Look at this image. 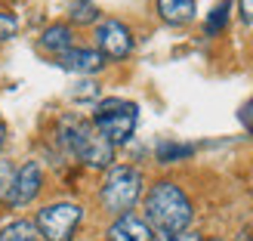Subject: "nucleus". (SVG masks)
<instances>
[{
	"label": "nucleus",
	"mask_w": 253,
	"mask_h": 241,
	"mask_svg": "<svg viewBox=\"0 0 253 241\" xmlns=\"http://www.w3.org/2000/svg\"><path fill=\"white\" fill-rule=\"evenodd\" d=\"M192 201L176 183L158 180L145 192V223L155 232H185L192 226Z\"/></svg>",
	"instance_id": "obj_1"
},
{
	"label": "nucleus",
	"mask_w": 253,
	"mask_h": 241,
	"mask_svg": "<svg viewBox=\"0 0 253 241\" xmlns=\"http://www.w3.org/2000/svg\"><path fill=\"white\" fill-rule=\"evenodd\" d=\"M59 143L65 145L68 155H74L78 161H84L93 170H108L115 161V145L108 143L93 127V121L84 118H62L59 124Z\"/></svg>",
	"instance_id": "obj_2"
},
{
	"label": "nucleus",
	"mask_w": 253,
	"mask_h": 241,
	"mask_svg": "<svg viewBox=\"0 0 253 241\" xmlns=\"http://www.w3.org/2000/svg\"><path fill=\"white\" fill-rule=\"evenodd\" d=\"M142 173L136 167H126V164H111L102 189H99V201L111 217H124V213H133V207L142 198Z\"/></svg>",
	"instance_id": "obj_3"
},
{
	"label": "nucleus",
	"mask_w": 253,
	"mask_h": 241,
	"mask_svg": "<svg viewBox=\"0 0 253 241\" xmlns=\"http://www.w3.org/2000/svg\"><path fill=\"white\" fill-rule=\"evenodd\" d=\"M136 124H139V108L130 99H102L93 111V127L111 145H124L136 133Z\"/></svg>",
	"instance_id": "obj_4"
},
{
	"label": "nucleus",
	"mask_w": 253,
	"mask_h": 241,
	"mask_svg": "<svg viewBox=\"0 0 253 241\" xmlns=\"http://www.w3.org/2000/svg\"><path fill=\"white\" fill-rule=\"evenodd\" d=\"M84 220V207L78 201H53L37 210V235L43 241H71Z\"/></svg>",
	"instance_id": "obj_5"
},
{
	"label": "nucleus",
	"mask_w": 253,
	"mask_h": 241,
	"mask_svg": "<svg viewBox=\"0 0 253 241\" xmlns=\"http://www.w3.org/2000/svg\"><path fill=\"white\" fill-rule=\"evenodd\" d=\"M96 49L105 59H126L133 53V31L121 19H102L96 25Z\"/></svg>",
	"instance_id": "obj_6"
},
{
	"label": "nucleus",
	"mask_w": 253,
	"mask_h": 241,
	"mask_svg": "<svg viewBox=\"0 0 253 241\" xmlns=\"http://www.w3.org/2000/svg\"><path fill=\"white\" fill-rule=\"evenodd\" d=\"M56 65L65 71H74V74H96L105 68V56L90 47H71L62 56H56Z\"/></svg>",
	"instance_id": "obj_7"
},
{
	"label": "nucleus",
	"mask_w": 253,
	"mask_h": 241,
	"mask_svg": "<svg viewBox=\"0 0 253 241\" xmlns=\"http://www.w3.org/2000/svg\"><path fill=\"white\" fill-rule=\"evenodd\" d=\"M43 189V170L37 161H25L16 170V192H12V207L31 204L37 198V192Z\"/></svg>",
	"instance_id": "obj_8"
},
{
	"label": "nucleus",
	"mask_w": 253,
	"mask_h": 241,
	"mask_svg": "<svg viewBox=\"0 0 253 241\" xmlns=\"http://www.w3.org/2000/svg\"><path fill=\"white\" fill-rule=\"evenodd\" d=\"M151 226L136 217V213H124V217H115V223L108 226L105 241H151Z\"/></svg>",
	"instance_id": "obj_9"
},
{
	"label": "nucleus",
	"mask_w": 253,
	"mask_h": 241,
	"mask_svg": "<svg viewBox=\"0 0 253 241\" xmlns=\"http://www.w3.org/2000/svg\"><path fill=\"white\" fill-rule=\"evenodd\" d=\"M37 47H41L43 53L62 56L65 49H71V47H74L71 25H65V22H56V25H49V28H43V34L37 37Z\"/></svg>",
	"instance_id": "obj_10"
},
{
	"label": "nucleus",
	"mask_w": 253,
	"mask_h": 241,
	"mask_svg": "<svg viewBox=\"0 0 253 241\" xmlns=\"http://www.w3.org/2000/svg\"><path fill=\"white\" fill-rule=\"evenodd\" d=\"M158 3V16L167 25H185L195 19L198 3L195 0H155Z\"/></svg>",
	"instance_id": "obj_11"
},
{
	"label": "nucleus",
	"mask_w": 253,
	"mask_h": 241,
	"mask_svg": "<svg viewBox=\"0 0 253 241\" xmlns=\"http://www.w3.org/2000/svg\"><path fill=\"white\" fill-rule=\"evenodd\" d=\"M37 226L31 220H12L0 229V241H37Z\"/></svg>",
	"instance_id": "obj_12"
},
{
	"label": "nucleus",
	"mask_w": 253,
	"mask_h": 241,
	"mask_svg": "<svg viewBox=\"0 0 253 241\" xmlns=\"http://www.w3.org/2000/svg\"><path fill=\"white\" fill-rule=\"evenodd\" d=\"M68 19L74 25H96L99 22V6L93 0H68Z\"/></svg>",
	"instance_id": "obj_13"
},
{
	"label": "nucleus",
	"mask_w": 253,
	"mask_h": 241,
	"mask_svg": "<svg viewBox=\"0 0 253 241\" xmlns=\"http://www.w3.org/2000/svg\"><path fill=\"white\" fill-rule=\"evenodd\" d=\"M16 170L12 161L0 158V204H12V192H16Z\"/></svg>",
	"instance_id": "obj_14"
},
{
	"label": "nucleus",
	"mask_w": 253,
	"mask_h": 241,
	"mask_svg": "<svg viewBox=\"0 0 253 241\" xmlns=\"http://www.w3.org/2000/svg\"><path fill=\"white\" fill-rule=\"evenodd\" d=\"M225 19H229V3H225V0H222L219 6H213V9H210V16H207V25H204V31H207V34L213 37L216 31H222Z\"/></svg>",
	"instance_id": "obj_15"
},
{
	"label": "nucleus",
	"mask_w": 253,
	"mask_h": 241,
	"mask_svg": "<svg viewBox=\"0 0 253 241\" xmlns=\"http://www.w3.org/2000/svg\"><path fill=\"white\" fill-rule=\"evenodd\" d=\"M151 241H204V238L195 229H185V232H155Z\"/></svg>",
	"instance_id": "obj_16"
},
{
	"label": "nucleus",
	"mask_w": 253,
	"mask_h": 241,
	"mask_svg": "<svg viewBox=\"0 0 253 241\" xmlns=\"http://www.w3.org/2000/svg\"><path fill=\"white\" fill-rule=\"evenodd\" d=\"M188 151H192L188 145H170V143H167V145L158 148V158H161L164 164H170V161H176V158H185Z\"/></svg>",
	"instance_id": "obj_17"
},
{
	"label": "nucleus",
	"mask_w": 253,
	"mask_h": 241,
	"mask_svg": "<svg viewBox=\"0 0 253 241\" xmlns=\"http://www.w3.org/2000/svg\"><path fill=\"white\" fill-rule=\"evenodd\" d=\"M16 31H19L16 16H6V12H0V41H9V37H16Z\"/></svg>",
	"instance_id": "obj_18"
},
{
	"label": "nucleus",
	"mask_w": 253,
	"mask_h": 241,
	"mask_svg": "<svg viewBox=\"0 0 253 241\" xmlns=\"http://www.w3.org/2000/svg\"><path fill=\"white\" fill-rule=\"evenodd\" d=\"M238 9H241V19L253 28V0H238Z\"/></svg>",
	"instance_id": "obj_19"
},
{
	"label": "nucleus",
	"mask_w": 253,
	"mask_h": 241,
	"mask_svg": "<svg viewBox=\"0 0 253 241\" xmlns=\"http://www.w3.org/2000/svg\"><path fill=\"white\" fill-rule=\"evenodd\" d=\"M3 145H6V124L0 118V151H3Z\"/></svg>",
	"instance_id": "obj_20"
}]
</instances>
